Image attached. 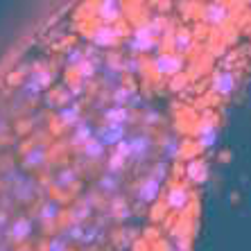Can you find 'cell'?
<instances>
[{"mask_svg": "<svg viewBox=\"0 0 251 251\" xmlns=\"http://www.w3.org/2000/svg\"><path fill=\"white\" fill-rule=\"evenodd\" d=\"M152 150V140L147 136H125L116 145V154L125 161H143Z\"/></svg>", "mask_w": 251, "mask_h": 251, "instance_id": "cell-1", "label": "cell"}, {"mask_svg": "<svg viewBox=\"0 0 251 251\" xmlns=\"http://www.w3.org/2000/svg\"><path fill=\"white\" fill-rule=\"evenodd\" d=\"M125 136H127V127L125 125H116V123H104L100 129L93 131V138L100 140L104 147H116Z\"/></svg>", "mask_w": 251, "mask_h": 251, "instance_id": "cell-2", "label": "cell"}, {"mask_svg": "<svg viewBox=\"0 0 251 251\" xmlns=\"http://www.w3.org/2000/svg\"><path fill=\"white\" fill-rule=\"evenodd\" d=\"M156 34L154 32V27H140L136 29L134 34H131V39H129V48L131 50H136V52H147L150 48H156V43H154L152 36Z\"/></svg>", "mask_w": 251, "mask_h": 251, "instance_id": "cell-3", "label": "cell"}, {"mask_svg": "<svg viewBox=\"0 0 251 251\" xmlns=\"http://www.w3.org/2000/svg\"><path fill=\"white\" fill-rule=\"evenodd\" d=\"M181 57H176V54H161L154 61V70L161 73V75H175V73L181 70Z\"/></svg>", "mask_w": 251, "mask_h": 251, "instance_id": "cell-4", "label": "cell"}, {"mask_svg": "<svg viewBox=\"0 0 251 251\" xmlns=\"http://www.w3.org/2000/svg\"><path fill=\"white\" fill-rule=\"evenodd\" d=\"M93 125L91 123H84V120H79V123L75 125V127H70V143L75 147H82L86 145L88 140L93 138Z\"/></svg>", "mask_w": 251, "mask_h": 251, "instance_id": "cell-5", "label": "cell"}, {"mask_svg": "<svg viewBox=\"0 0 251 251\" xmlns=\"http://www.w3.org/2000/svg\"><path fill=\"white\" fill-rule=\"evenodd\" d=\"M158 190H161V181H158L156 176L150 175L145 181L140 183L138 197L143 199V201H154V199H156V195H158Z\"/></svg>", "mask_w": 251, "mask_h": 251, "instance_id": "cell-6", "label": "cell"}, {"mask_svg": "<svg viewBox=\"0 0 251 251\" xmlns=\"http://www.w3.org/2000/svg\"><path fill=\"white\" fill-rule=\"evenodd\" d=\"M91 41L95 43V46H100V48H109V46H113V43L118 41V34L113 32V27H98V29H93V34H91Z\"/></svg>", "mask_w": 251, "mask_h": 251, "instance_id": "cell-7", "label": "cell"}, {"mask_svg": "<svg viewBox=\"0 0 251 251\" xmlns=\"http://www.w3.org/2000/svg\"><path fill=\"white\" fill-rule=\"evenodd\" d=\"M213 88H215V93H220V95H228L235 88V77L231 75V73H217L215 82H213Z\"/></svg>", "mask_w": 251, "mask_h": 251, "instance_id": "cell-8", "label": "cell"}, {"mask_svg": "<svg viewBox=\"0 0 251 251\" xmlns=\"http://www.w3.org/2000/svg\"><path fill=\"white\" fill-rule=\"evenodd\" d=\"M197 134H199V143L204 147H213L215 145V140H217V127L213 123H201L197 129Z\"/></svg>", "mask_w": 251, "mask_h": 251, "instance_id": "cell-9", "label": "cell"}, {"mask_svg": "<svg viewBox=\"0 0 251 251\" xmlns=\"http://www.w3.org/2000/svg\"><path fill=\"white\" fill-rule=\"evenodd\" d=\"M226 16H228V9H226V5H208L206 7V12H204V18L208 21V23H222V21H226Z\"/></svg>", "mask_w": 251, "mask_h": 251, "instance_id": "cell-10", "label": "cell"}, {"mask_svg": "<svg viewBox=\"0 0 251 251\" xmlns=\"http://www.w3.org/2000/svg\"><path fill=\"white\" fill-rule=\"evenodd\" d=\"M188 204V193L186 190H181V188H172L168 193V206L170 208H176V210H181L186 208Z\"/></svg>", "mask_w": 251, "mask_h": 251, "instance_id": "cell-11", "label": "cell"}, {"mask_svg": "<svg viewBox=\"0 0 251 251\" xmlns=\"http://www.w3.org/2000/svg\"><path fill=\"white\" fill-rule=\"evenodd\" d=\"M82 154H84L86 158H91V161H98V158L104 156V145H102L100 140L91 138L86 145H82Z\"/></svg>", "mask_w": 251, "mask_h": 251, "instance_id": "cell-12", "label": "cell"}, {"mask_svg": "<svg viewBox=\"0 0 251 251\" xmlns=\"http://www.w3.org/2000/svg\"><path fill=\"white\" fill-rule=\"evenodd\" d=\"M106 123H116V125H125L129 120V111L125 109V106H113V109H109V111L104 113Z\"/></svg>", "mask_w": 251, "mask_h": 251, "instance_id": "cell-13", "label": "cell"}, {"mask_svg": "<svg viewBox=\"0 0 251 251\" xmlns=\"http://www.w3.org/2000/svg\"><path fill=\"white\" fill-rule=\"evenodd\" d=\"M100 16L104 21H116L120 16V2H102L100 5Z\"/></svg>", "mask_w": 251, "mask_h": 251, "instance_id": "cell-14", "label": "cell"}, {"mask_svg": "<svg viewBox=\"0 0 251 251\" xmlns=\"http://www.w3.org/2000/svg\"><path fill=\"white\" fill-rule=\"evenodd\" d=\"M188 48H190V36L186 34V32H179L175 39V50H179V52H186Z\"/></svg>", "mask_w": 251, "mask_h": 251, "instance_id": "cell-15", "label": "cell"}, {"mask_svg": "<svg viewBox=\"0 0 251 251\" xmlns=\"http://www.w3.org/2000/svg\"><path fill=\"white\" fill-rule=\"evenodd\" d=\"M109 165H111L113 172H118V170H120V168L125 165V158H123V156H118V154H113V156H111V163H109Z\"/></svg>", "mask_w": 251, "mask_h": 251, "instance_id": "cell-16", "label": "cell"}, {"mask_svg": "<svg viewBox=\"0 0 251 251\" xmlns=\"http://www.w3.org/2000/svg\"><path fill=\"white\" fill-rule=\"evenodd\" d=\"M100 186L104 188V190H113V188H116V179H113V176L109 175V176H104V179L100 181Z\"/></svg>", "mask_w": 251, "mask_h": 251, "instance_id": "cell-17", "label": "cell"}]
</instances>
